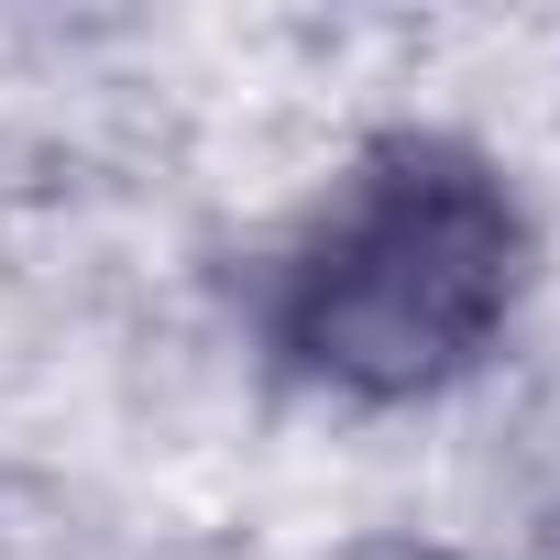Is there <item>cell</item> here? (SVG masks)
Masks as SVG:
<instances>
[{
    "instance_id": "1",
    "label": "cell",
    "mask_w": 560,
    "mask_h": 560,
    "mask_svg": "<svg viewBox=\"0 0 560 560\" xmlns=\"http://www.w3.org/2000/svg\"><path fill=\"white\" fill-rule=\"evenodd\" d=\"M527 220L472 143H374L275 264V352L352 396H429L505 330Z\"/></svg>"
},
{
    "instance_id": "2",
    "label": "cell",
    "mask_w": 560,
    "mask_h": 560,
    "mask_svg": "<svg viewBox=\"0 0 560 560\" xmlns=\"http://www.w3.org/2000/svg\"><path fill=\"white\" fill-rule=\"evenodd\" d=\"M352 560H451V549H418V538H374V549H352Z\"/></svg>"
}]
</instances>
